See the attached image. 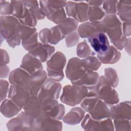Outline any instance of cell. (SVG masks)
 Wrapping results in <instances>:
<instances>
[{"mask_svg":"<svg viewBox=\"0 0 131 131\" xmlns=\"http://www.w3.org/2000/svg\"><path fill=\"white\" fill-rule=\"evenodd\" d=\"M104 33L117 50L123 49L127 37L123 34L122 24L116 14L106 15L101 21Z\"/></svg>","mask_w":131,"mask_h":131,"instance_id":"6da1fadb","label":"cell"},{"mask_svg":"<svg viewBox=\"0 0 131 131\" xmlns=\"http://www.w3.org/2000/svg\"><path fill=\"white\" fill-rule=\"evenodd\" d=\"M89 90L83 85L68 84L62 90L60 101L71 106H75L81 103L89 93Z\"/></svg>","mask_w":131,"mask_h":131,"instance_id":"7a4b0ae2","label":"cell"},{"mask_svg":"<svg viewBox=\"0 0 131 131\" xmlns=\"http://www.w3.org/2000/svg\"><path fill=\"white\" fill-rule=\"evenodd\" d=\"M93 90L98 98L107 105L112 106L119 103V98L117 92L104 76L99 77L97 83Z\"/></svg>","mask_w":131,"mask_h":131,"instance_id":"3957f363","label":"cell"},{"mask_svg":"<svg viewBox=\"0 0 131 131\" xmlns=\"http://www.w3.org/2000/svg\"><path fill=\"white\" fill-rule=\"evenodd\" d=\"M66 57L63 53L57 51L54 53L47 61V73L49 78L59 82L64 75L63 68L66 64Z\"/></svg>","mask_w":131,"mask_h":131,"instance_id":"277c9868","label":"cell"},{"mask_svg":"<svg viewBox=\"0 0 131 131\" xmlns=\"http://www.w3.org/2000/svg\"><path fill=\"white\" fill-rule=\"evenodd\" d=\"M66 14L78 23H85L89 20V5L85 1L67 2L65 6Z\"/></svg>","mask_w":131,"mask_h":131,"instance_id":"5b68a950","label":"cell"},{"mask_svg":"<svg viewBox=\"0 0 131 131\" xmlns=\"http://www.w3.org/2000/svg\"><path fill=\"white\" fill-rule=\"evenodd\" d=\"M35 118L21 111L16 117L11 119L6 125L9 130H33Z\"/></svg>","mask_w":131,"mask_h":131,"instance_id":"8992f818","label":"cell"},{"mask_svg":"<svg viewBox=\"0 0 131 131\" xmlns=\"http://www.w3.org/2000/svg\"><path fill=\"white\" fill-rule=\"evenodd\" d=\"M81 125L84 130H115L112 119L110 118L102 120H96L92 118L89 113L83 117Z\"/></svg>","mask_w":131,"mask_h":131,"instance_id":"52a82bcc","label":"cell"},{"mask_svg":"<svg viewBox=\"0 0 131 131\" xmlns=\"http://www.w3.org/2000/svg\"><path fill=\"white\" fill-rule=\"evenodd\" d=\"M87 71L80 58L72 57L68 62L66 69V75L72 84H73L79 80Z\"/></svg>","mask_w":131,"mask_h":131,"instance_id":"ba28073f","label":"cell"},{"mask_svg":"<svg viewBox=\"0 0 131 131\" xmlns=\"http://www.w3.org/2000/svg\"><path fill=\"white\" fill-rule=\"evenodd\" d=\"M61 90V84L57 81L48 78L40 89L37 97L42 102L50 99H57Z\"/></svg>","mask_w":131,"mask_h":131,"instance_id":"9c48e42d","label":"cell"},{"mask_svg":"<svg viewBox=\"0 0 131 131\" xmlns=\"http://www.w3.org/2000/svg\"><path fill=\"white\" fill-rule=\"evenodd\" d=\"M41 105V115L61 120L64 115V107L59 103L57 99H50L40 102Z\"/></svg>","mask_w":131,"mask_h":131,"instance_id":"30bf717a","label":"cell"},{"mask_svg":"<svg viewBox=\"0 0 131 131\" xmlns=\"http://www.w3.org/2000/svg\"><path fill=\"white\" fill-rule=\"evenodd\" d=\"M39 4L45 16L55 24L58 25L67 18V14L64 8L60 9L52 8L48 1H40Z\"/></svg>","mask_w":131,"mask_h":131,"instance_id":"8fae6325","label":"cell"},{"mask_svg":"<svg viewBox=\"0 0 131 131\" xmlns=\"http://www.w3.org/2000/svg\"><path fill=\"white\" fill-rule=\"evenodd\" d=\"M31 96L29 86L11 85L8 97L19 106L23 108L26 102Z\"/></svg>","mask_w":131,"mask_h":131,"instance_id":"7c38bea8","label":"cell"},{"mask_svg":"<svg viewBox=\"0 0 131 131\" xmlns=\"http://www.w3.org/2000/svg\"><path fill=\"white\" fill-rule=\"evenodd\" d=\"M62 124L60 120L41 115L35 118L34 123V130H49L62 129Z\"/></svg>","mask_w":131,"mask_h":131,"instance_id":"4fadbf2b","label":"cell"},{"mask_svg":"<svg viewBox=\"0 0 131 131\" xmlns=\"http://www.w3.org/2000/svg\"><path fill=\"white\" fill-rule=\"evenodd\" d=\"M18 20L12 15H1V36L7 40L14 34L19 24Z\"/></svg>","mask_w":131,"mask_h":131,"instance_id":"5bb4252c","label":"cell"},{"mask_svg":"<svg viewBox=\"0 0 131 131\" xmlns=\"http://www.w3.org/2000/svg\"><path fill=\"white\" fill-rule=\"evenodd\" d=\"M89 42L97 55L106 52L110 47L107 36L105 33H98L88 38Z\"/></svg>","mask_w":131,"mask_h":131,"instance_id":"9a60e30c","label":"cell"},{"mask_svg":"<svg viewBox=\"0 0 131 131\" xmlns=\"http://www.w3.org/2000/svg\"><path fill=\"white\" fill-rule=\"evenodd\" d=\"M110 118L112 120L130 119V102L125 101L112 105L110 109Z\"/></svg>","mask_w":131,"mask_h":131,"instance_id":"2e32d148","label":"cell"},{"mask_svg":"<svg viewBox=\"0 0 131 131\" xmlns=\"http://www.w3.org/2000/svg\"><path fill=\"white\" fill-rule=\"evenodd\" d=\"M77 33L79 36L82 38H89L98 33H105L101 21L83 23L78 26Z\"/></svg>","mask_w":131,"mask_h":131,"instance_id":"e0dca14e","label":"cell"},{"mask_svg":"<svg viewBox=\"0 0 131 131\" xmlns=\"http://www.w3.org/2000/svg\"><path fill=\"white\" fill-rule=\"evenodd\" d=\"M48 77L47 71L43 70H39L30 75L29 85L32 96H37Z\"/></svg>","mask_w":131,"mask_h":131,"instance_id":"ac0fdd59","label":"cell"},{"mask_svg":"<svg viewBox=\"0 0 131 131\" xmlns=\"http://www.w3.org/2000/svg\"><path fill=\"white\" fill-rule=\"evenodd\" d=\"M55 47L49 43L38 42V44L28 53L39 59L41 62H45L51 57L55 52Z\"/></svg>","mask_w":131,"mask_h":131,"instance_id":"d6986e66","label":"cell"},{"mask_svg":"<svg viewBox=\"0 0 131 131\" xmlns=\"http://www.w3.org/2000/svg\"><path fill=\"white\" fill-rule=\"evenodd\" d=\"M20 68L25 70L30 75L39 70H43L42 62L29 53L24 56Z\"/></svg>","mask_w":131,"mask_h":131,"instance_id":"ffe728a7","label":"cell"},{"mask_svg":"<svg viewBox=\"0 0 131 131\" xmlns=\"http://www.w3.org/2000/svg\"><path fill=\"white\" fill-rule=\"evenodd\" d=\"M30 78V75L19 67L10 72L9 75V82L11 85L29 86Z\"/></svg>","mask_w":131,"mask_h":131,"instance_id":"44dd1931","label":"cell"},{"mask_svg":"<svg viewBox=\"0 0 131 131\" xmlns=\"http://www.w3.org/2000/svg\"><path fill=\"white\" fill-rule=\"evenodd\" d=\"M90 116L96 120H102L110 118V109L107 105L99 99L88 112Z\"/></svg>","mask_w":131,"mask_h":131,"instance_id":"7402d4cb","label":"cell"},{"mask_svg":"<svg viewBox=\"0 0 131 131\" xmlns=\"http://www.w3.org/2000/svg\"><path fill=\"white\" fill-rule=\"evenodd\" d=\"M23 110L27 114L34 118L41 115V105L37 96H31L26 102Z\"/></svg>","mask_w":131,"mask_h":131,"instance_id":"603a6c76","label":"cell"},{"mask_svg":"<svg viewBox=\"0 0 131 131\" xmlns=\"http://www.w3.org/2000/svg\"><path fill=\"white\" fill-rule=\"evenodd\" d=\"M23 109L11 99H5L2 101L1 112L6 118H10L18 115Z\"/></svg>","mask_w":131,"mask_h":131,"instance_id":"cb8c5ba5","label":"cell"},{"mask_svg":"<svg viewBox=\"0 0 131 131\" xmlns=\"http://www.w3.org/2000/svg\"><path fill=\"white\" fill-rule=\"evenodd\" d=\"M85 113V111L82 107H74L64 116L62 120L67 124L76 125L81 122Z\"/></svg>","mask_w":131,"mask_h":131,"instance_id":"d4e9b609","label":"cell"},{"mask_svg":"<svg viewBox=\"0 0 131 131\" xmlns=\"http://www.w3.org/2000/svg\"><path fill=\"white\" fill-rule=\"evenodd\" d=\"M97 55V57L101 63L103 64L116 63L120 60L121 56L119 50L113 45H110L109 49L104 53Z\"/></svg>","mask_w":131,"mask_h":131,"instance_id":"484cf974","label":"cell"},{"mask_svg":"<svg viewBox=\"0 0 131 131\" xmlns=\"http://www.w3.org/2000/svg\"><path fill=\"white\" fill-rule=\"evenodd\" d=\"M99 78V76L98 73L95 71H88L79 80L73 84L83 85L86 87L89 90H91L95 86Z\"/></svg>","mask_w":131,"mask_h":131,"instance_id":"4316f807","label":"cell"},{"mask_svg":"<svg viewBox=\"0 0 131 131\" xmlns=\"http://www.w3.org/2000/svg\"><path fill=\"white\" fill-rule=\"evenodd\" d=\"M116 13L121 20L124 22H130L131 1H118Z\"/></svg>","mask_w":131,"mask_h":131,"instance_id":"83f0119b","label":"cell"},{"mask_svg":"<svg viewBox=\"0 0 131 131\" xmlns=\"http://www.w3.org/2000/svg\"><path fill=\"white\" fill-rule=\"evenodd\" d=\"M57 25L63 34L66 36L67 35L76 31L78 27V23L74 18L68 17Z\"/></svg>","mask_w":131,"mask_h":131,"instance_id":"f1b7e54d","label":"cell"},{"mask_svg":"<svg viewBox=\"0 0 131 131\" xmlns=\"http://www.w3.org/2000/svg\"><path fill=\"white\" fill-rule=\"evenodd\" d=\"M105 16V13L100 6H89L88 18L90 22L101 21Z\"/></svg>","mask_w":131,"mask_h":131,"instance_id":"f546056e","label":"cell"},{"mask_svg":"<svg viewBox=\"0 0 131 131\" xmlns=\"http://www.w3.org/2000/svg\"><path fill=\"white\" fill-rule=\"evenodd\" d=\"M27 7L31 11L37 20H42L45 18V15L42 12L39 1H23Z\"/></svg>","mask_w":131,"mask_h":131,"instance_id":"4dcf8cb0","label":"cell"},{"mask_svg":"<svg viewBox=\"0 0 131 131\" xmlns=\"http://www.w3.org/2000/svg\"><path fill=\"white\" fill-rule=\"evenodd\" d=\"M11 3L12 6V15L19 20L25 13L27 7L23 1H11Z\"/></svg>","mask_w":131,"mask_h":131,"instance_id":"1f68e13d","label":"cell"},{"mask_svg":"<svg viewBox=\"0 0 131 131\" xmlns=\"http://www.w3.org/2000/svg\"><path fill=\"white\" fill-rule=\"evenodd\" d=\"M99 99L95 92L93 90H89V93L81 102L80 106L86 112H88L92 105Z\"/></svg>","mask_w":131,"mask_h":131,"instance_id":"d6a6232c","label":"cell"},{"mask_svg":"<svg viewBox=\"0 0 131 131\" xmlns=\"http://www.w3.org/2000/svg\"><path fill=\"white\" fill-rule=\"evenodd\" d=\"M81 60L83 65L87 71H97L101 65V62L95 56H90Z\"/></svg>","mask_w":131,"mask_h":131,"instance_id":"836d02e7","label":"cell"},{"mask_svg":"<svg viewBox=\"0 0 131 131\" xmlns=\"http://www.w3.org/2000/svg\"><path fill=\"white\" fill-rule=\"evenodd\" d=\"M76 54L78 57L83 59L90 56H94L96 53L91 49L85 40H84L77 45Z\"/></svg>","mask_w":131,"mask_h":131,"instance_id":"e575fe53","label":"cell"},{"mask_svg":"<svg viewBox=\"0 0 131 131\" xmlns=\"http://www.w3.org/2000/svg\"><path fill=\"white\" fill-rule=\"evenodd\" d=\"M18 21L20 24L30 27H35L37 23V19L28 8L23 16Z\"/></svg>","mask_w":131,"mask_h":131,"instance_id":"d590c367","label":"cell"},{"mask_svg":"<svg viewBox=\"0 0 131 131\" xmlns=\"http://www.w3.org/2000/svg\"><path fill=\"white\" fill-rule=\"evenodd\" d=\"M104 76L113 88H115L117 86L119 79L115 69L113 68H105L104 70Z\"/></svg>","mask_w":131,"mask_h":131,"instance_id":"8d00e7d4","label":"cell"},{"mask_svg":"<svg viewBox=\"0 0 131 131\" xmlns=\"http://www.w3.org/2000/svg\"><path fill=\"white\" fill-rule=\"evenodd\" d=\"M37 38L38 33L36 32L30 36L23 39L21 41V45L24 49L28 51V52L31 51L38 43Z\"/></svg>","mask_w":131,"mask_h":131,"instance_id":"74e56055","label":"cell"},{"mask_svg":"<svg viewBox=\"0 0 131 131\" xmlns=\"http://www.w3.org/2000/svg\"><path fill=\"white\" fill-rule=\"evenodd\" d=\"M50 31L51 35L49 43L51 45H55L57 44L66 37L57 25L52 27L50 29Z\"/></svg>","mask_w":131,"mask_h":131,"instance_id":"f35d334b","label":"cell"},{"mask_svg":"<svg viewBox=\"0 0 131 131\" xmlns=\"http://www.w3.org/2000/svg\"><path fill=\"white\" fill-rule=\"evenodd\" d=\"M118 1L107 0L103 1L102 8L106 15L115 14L117 12V5Z\"/></svg>","mask_w":131,"mask_h":131,"instance_id":"ab89813d","label":"cell"},{"mask_svg":"<svg viewBox=\"0 0 131 131\" xmlns=\"http://www.w3.org/2000/svg\"><path fill=\"white\" fill-rule=\"evenodd\" d=\"M114 129L116 130H130V119H120L114 120Z\"/></svg>","mask_w":131,"mask_h":131,"instance_id":"60d3db41","label":"cell"},{"mask_svg":"<svg viewBox=\"0 0 131 131\" xmlns=\"http://www.w3.org/2000/svg\"><path fill=\"white\" fill-rule=\"evenodd\" d=\"M79 40V36L77 31H74L65 37V42L67 47L71 48L76 45Z\"/></svg>","mask_w":131,"mask_h":131,"instance_id":"b9f144b4","label":"cell"},{"mask_svg":"<svg viewBox=\"0 0 131 131\" xmlns=\"http://www.w3.org/2000/svg\"><path fill=\"white\" fill-rule=\"evenodd\" d=\"M0 12L1 15H12V6L11 1H1Z\"/></svg>","mask_w":131,"mask_h":131,"instance_id":"7bdbcfd3","label":"cell"},{"mask_svg":"<svg viewBox=\"0 0 131 131\" xmlns=\"http://www.w3.org/2000/svg\"><path fill=\"white\" fill-rule=\"evenodd\" d=\"M51 31L48 28H44L40 31L38 36L41 42L43 43H49L50 39Z\"/></svg>","mask_w":131,"mask_h":131,"instance_id":"ee69618b","label":"cell"},{"mask_svg":"<svg viewBox=\"0 0 131 131\" xmlns=\"http://www.w3.org/2000/svg\"><path fill=\"white\" fill-rule=\"evenodd\" d=\"M0 85H1V101L5 99L9 91V82L5 80L1 79L0 82Z\"/></svg>","mask_w":131,"mask_h":131,"instance_id":"f6af8a7d","label":"cell"},{"mask_svg":"<svg viewBox=\"0 0 131 131\" xmlns=\"http://www.w3.org/2000/svg\"><path fill=\"white\" fill-rule=\"evenodd\" d=\"M66 1H48L49 5L54 8L60 9L64 8L66 4Z\"/></svg>","mask_w":131,"mask_h":131,"instance_id":"bcb514c9","label":"cell"},{"mask_svg":"<svg viewBox=\"0 0 131 131\" xmlns=\"http://www.w3.org/2000/svg\"><path fill=\"white\" fill-rule=\"evenodd\" d=\"M1 66L7 65L10 61L9 56L7 51L3 49H1Z\"/></svg>","mask_w":131,"mask_h":131,"instance_id":"7dc6e473","label":"cell"},{"mask_svg":"<svg viewBox=\"0 0 131 131\" xmlns=\"http://www.w3.org/2000/svg\"><path fill=\"white\" fill-rule=\"evenodd\" d=\"M122 29L123 34L126 37H130L131 34L130 22H123L122 24Z\"/></svg>","mask_w":131,"mask_h":131,"instance_id":"c3c4849f","label":"cell"},{"mask_svg":"<svg viewBox=\"0 0 131 131\" xmlns=\"http://www.w3.org/2000/svg\"><path fill=\"white\" fill-rule=\"evenodd\" d=\"M10 69L7 65L1 66V78H6L9 75Z\"/></svg>","mask_w":131,"mask_h":131,"instance_id":"681fc988","label":"cell"},{"mask_svg":"<svg viewBox=\"0 0 131 131\" xmlns=\"http://www.w3.org/2000/svg\"><path fill=\"white\" fill-rule=\"evenodd\" d=\"M86 3L89 5V6H100L102 5L103 1H87Z\"/></svg>","mask_w":131,"mask_h":131,"instance_id":"f907efd6","label":"cell"},{"mask_svg":"<svg viewBox=\"0 0 131 131\" xmlns=\"http://www.w3.org/2000/svg\"><path fill=\"white\" fill-rule=\"evenodd\" d=\"M125 49V51L127 52V53L128 54V55H130V37H127L126 43L124 47Z\"/></svg>","mask_w":131,"mask_h":131,"instance_id":"816d5d0a","label":"cell"}]
</instances>
